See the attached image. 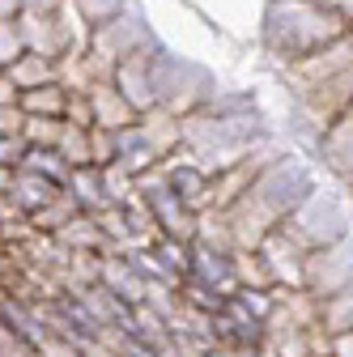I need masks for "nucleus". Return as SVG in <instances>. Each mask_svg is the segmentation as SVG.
<instances>
[{
    "mask_svg": "<svg viewBox=\"0 0 353 357\" xmlns=\"http://www.w3.org/2000/svg\"><path fill=\"white\" fill-rule=\"evenodd\" d=\"M320 145H324L328 166L340 170L345 178H353V107H345L336 115V123H328V132H324Z\"/></svg>",
    "mask_w": 353,
    "mask_h": 357,
    "instance_id": "nucleus-6",
    "label": "nucleus"
},
{
    "mask_svg": "<svg viewBox=\"0 0 353 357\" xmlns=\"http://www.w3.org/2000/svg\"><path fill=\"white\" fill-rule=\"evenodd\" d=\"M345 34H349V22L315 5V0H269V9H264V47L285 64H298L332 47Z\"/></svg>",
    "mask_w": 353,
    "mask_h": 357,
    "instance_id": "nucleus-1",
    "label": "nucleus"
},
{
    "mask_svg": "<svg viewBox=\"0 0 353 357\" xmlns=\"http://www.w3.org/2000/svg\"><path fill=\"white\" fill-rule=\"evenodd\" d=\"M0 102H22V89H17V81L0 68Z\"/></svg>",
    "mask_w": 353,
    "mask_h": 357,
    "instance_id": "nucleus-15",
    "label": "nucleus"
},
{
    "mask_svg": "<svg viewBox=\"0 0 353 357\" xmlns=\"http://www.w3.org/2000/svg\"><path fill=\"white\" fill-rule=\"evenodd\" d=\"M158 43V34H153V26L145 22V13L141 9H119L115 17H107V22H98L94 30H90V52L107 64V68H115L119 60H128V56H137V52H145V47H153Z\"/></svg>",
    "mask_w": 353,
    "mask_h": 357,
    "instance_id": "nucleus-2",
    "label": "nucleus"
},
{
    "mask_svg": "<svg viewBox=\"0 0 353 357\" xmlns=\"http://www.w3.org/2000/svg\"><path fill=\"white\" fill-rule=\"evenodd\" d=\"M60 158L77 170V166H94V145H90V128L81 123H64V137H60Z\"/></svg>",
    "mask_w": 353,
    "mask_h": 357,
    "instance_id": "nucleus-10",
    "label": "nucleus"
},
{
    "mask_svg": "<svg viewBox=\"0 0 353 357\" xmlns=\"http://www.w3.org/2000/svg\"><path fill=\"white\" fill-rule=\"evenodd\" d=\"M290 234H294L298 243H311V247H328V243H336V238L345 234V221H340L336 200L311 192V196H306V200L290 213Z\"/></svg>",
    "mask_w": 353,
    "mask_h": 357,
    "instance_id": "nucleus-3",
    "label": "nucleus"
},
{
    "mask_svg": "<svg viewBox=\"0 0 353 357\" xmlns=\"http://www.w3.org/2000/svg\"><path fill=\"white\" fill-rule=\"evenodd\" d=\"M22 56H26V38H22L17 17H0V68H9Z\"/></svg>",
    "mask_w": 353,
    "mask_h": 357,
    "instance_id": "nucleus-11",
    "label": "nucleus"
},
{
    "mask_svg": "<svg viewBox=\"0 0 353 357\" xmlns=\"http://www.w3.org/2000/svg\"><path fill=\"white\" fill-rule=\"evenodd\" d=\"M17 5H22V9H56L60 0H17Z\"/></svg>",
    "mask_w": 353,
    "mask_h": 357,
    "instance_id": "nucleus-16",
    "label": "nucleus"
},
{
    "mask_svg": "<svg viewBox=\"0 0 353 357\" xmlns=\"http://www.w3.org/2000/svg\"><path fill=\"white\" fill-rule=\"evenodd\" d=\"M85 98H90V111H94V128L119 132V128H128V123H137V119H141V115H137V107H132V102L119 94L111 77L94 81L90 89H85Z\"/></svg>",
    "mask_w": 353,
    "mask_h": 357,
    "instance_id": "nucleus-5",
    "label": "nucleus"
},
{
    "mask_svg": "<svg viewBox=\"0 0 353 357\" xmlns=\"http://www.w3.org/2000/svg\"><path fill=\"white\" fill-rule=\"evenodd\" d=\"M328 324L336 332H353V281L332 294V302H328Z\"/></svg>",
    "mask_w": 353,
    "mask_h": 357,
    "instance_id": "nucleus-12",
    "label": "nucleus"
},
{
    "mask_svg": "<svg viewBox=\"0 0 353 357\" xmlns=\"http://www.w3.org/2000/svg\"><path fill=\"white\" fill-rule=\"evenodd\" d=\"M68 5L90 22V30L98 26V22H107V17H115L119 9H128V0H68Z\"/></svg>",
    "mask_w": 353,
    "mask_h": 357,
    "instance_id": "nucleus-13",
    "label": "nucleus"
},
{
    "mask_svg": "<svg viewBox=\"0 0 353 357\" xmlns=\"http://www.w3.org/2000/svg\"><path fill=\"white\" fill-rule=\"evenodd\" d=\"M22 123H26L22 102H0V137H17Z\"/></svg>",
    "mask_w": 353,
    "mask_h": 357,
    "instance_id": "nucleus-14",
    "label": "nucleus"
},
{
    "mask_svg": "<svg viewBox=\"0 0 353 357\" xmlns=\"http://www.w3.org/2000/svg\"><path fill=\"white\" fill-rule=\"evenodd\" d=\"M64 115H26V123H22V137L34 145V149H56L60 145V137H64Z\"/></svg>",
    "mask_w": 353,
    "mask_h": 357,
    "instance_id": "nucleus-9",
    "label": "nucleus"
},
{
    "mask_svg": "<svg viewBox=\"0 0 353 357\" xmlns=\"http://www.w3.org/2000/svg\"><path fill=\"white\" fill-rule=\"evenodd\" d=\"M17 13H22L17 0H0V17H17Z\"/></svg>",
    "mask_w": 353,
    "mask_h": 357,
    "instance_id": "nucleus-17",
    "label": "nucleus"
},
{
    "mask_svg": "<svg viewBox=\"0 0 353 357\" xmlns=\"http://www.w3.org/2000/svg\"><path fill=\"white\" fill-rule=\"evenodd\" d=\"M68 94H73V89L56 77V81H47V85L22 89V111H26V115H64V111H68Z\"/></svg>",
    "mask_w": 353,
    "mask_h": 357,
    "instance_id": "nucleus-7",
    "label": "nucleus"
},
{
    "mask_svg": "<svg viewBox=\"0 0 353 357\" xmlns=\"http://www.w3.org/2000/svg\"><path fill=\"white\" fill-rule=\"evenodd\" d=\"M5 73L17 81V89H34V85H47V81H56V77H60V60L38 56V52H26V56H22V60H13Z\"/></svg>",
    "mask_w": 353,
    "mask_h": 357,
    "instance_id": "nucleus-8",
    "label": "nucleus"
},
{
    "mask_svg": "<svg viewBox=\"0 0 353 357\" xmlns=\"http://www.w3.org/2000/svg\"><path fill=\"white\" fill-rule=\"evenodd\" d=\"M158 47V43H153ZM153 47H145V52H137V56H128V60H119L115 68H111V81H115V89L137 107V115H145V111H153L158 107V73H153Z\"/></svg>",
    "mask_w": 353,
    "mask_h": 357,
    "instance_id": "nucleus-4",
    "label": "nucleus"
}]
</instances>
